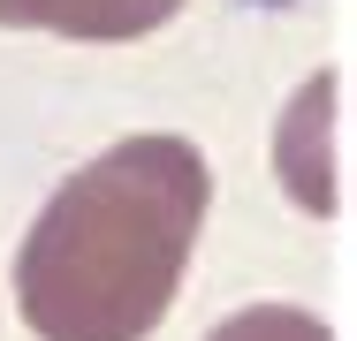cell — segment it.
<instances>
[{
  "mask_svg": "<svg viewBox=\"0 0 357 341\" xmlns=\"http://www.w3.org/2000/svg\"><path fill=\"white\" fill-rule=\"evenodd\" d=\"M213 167L190 136H122L46 198L15 251V303L38 341H144L198 251Z\"/></svg>",
  "mask_w": 357,
  "mask_h": 341,
  "instance_id": "cell-1",
  "label": "cell"
},
{
  "mask_svg": "<svg viewBox=\"0 0 357 341\" xmlns=\"http://www.w3.org/2000/svg\"><path fill=\"white\" fill-rule=\"evenodd\" d=\"M183 0H0L8 31H46V38H84V46H122L175 15Z\"/></svg>",
  "mask_w": 357,
  "mask_h": 341,
  "instance_id": "cell-3",
  "label": "cell"
},
{
  "mask_svg": "<svg viewBox=\"0 0 357 341\" xmlns=\"http://www.w3.org/2000/svg\"><path fill=\"white\" fill-rule=\"evenodd\" d=\"M335 122H342V76L319 68L296 99H289L282 129H274V167H282V190L296 212L327 220L342 205V182H335Z\"/></svg>",
  "mask_w": 357,
  "mask_h": 341,
  "instance_id": "cell-2",
  "label": "cell"
},
{
  "mask_svg": "<svg viewBox=\"0 0 357 341\" xmlns=\"http://www.w3.org/2000/svg\"><path fill=\"white\" fill-rule=\"evenodd\" d=\"M206 341H335L312 311H296V303H251V311H236V319H220Z\"/></svg>",
  "mask_w": 357,
  "mask_h": 341,
  "instance_id": "cell-4",
  "label": "cell"
}]
</instances>
